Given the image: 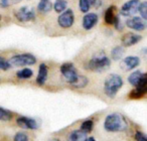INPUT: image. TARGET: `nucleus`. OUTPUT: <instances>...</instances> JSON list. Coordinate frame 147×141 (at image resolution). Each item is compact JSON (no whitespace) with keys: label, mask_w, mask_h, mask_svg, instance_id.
Masks as SVG:
<instances>
[{"label":"nucleus","mask_w":147,"mask_h":141,"mask_svg":"<svg viewBox=\"0 0 147 141\" xmlns=\"http://www.w3.org/2000/svg\"><path fill=\"white\" fill-rule=\"evenodd\" d=\"M123 53H124L123 47H116L111 51V57L114 61H119L123 57Z\"/></svg>","instance_id":"nucleus-21"},{"label":"nucleus","mask_w":147,"mask_h":141,"mask_svg":"<svg viewBox=\"0 0 147 141\" xmlns=\"http://www.w3.org/2000/svg\"><path fill=\"white\" fill-rule=\"evenodd\" d=\"M123 86V80L119 75L111 74L104 83V92L109 98H114Z\"/></svg>","instance_id":"nucleus-3"},{"label":"nucleus","mask_w":147,"mask_h":141,"mask_svg":"<svg viewBox=\"0 0 147 141\" xmlns=\"http://www.w3.org/2000/svg\"><path fill=\"white\" fill-rule=\"evenodd\" d=\"M9 65L13 67H23V65H31L36 63V59L31 53H21V55H13L8 61Z\"/></svg>","instance_id":"nucleus-4"},{"label":"nucleus","mask_w":147,"mask_h":141,"mask_svg":"<svg viewBox=\"0 0 147 141\" xmlns=\"http://www.w3.org/2000/svg\"><path fill=\"white\" fill-rule=\"evenodd\" d=\"M98 20L99 17L96 13H88L83 18V27L86 30H90L91 28H93L97 24Z\"/></svg>","instance_id":"nucleus-13"},{"label":"nucleus","mask_w":147,"mask_h":141,"mask_svg":"<svg viewBox=\"0 0 147 141\" xmlns=\"http://www.w3.org/2000/svg\"><path fill=\"white\" fill-rule=\"evenodd\" d=\"M140 63V59L138 57H134V55H130V57H126L121 63V67L124 71H131V69H135L138 67Z\"/></svg>","instance_id":"nucleus-12"},{"label":"nucleus","mask_w":147,"mask_h":141,"mask_svg":"<svg viewBox=\"0 0 147 141\" xmlns=\"http://www.w3.org/2000/svg\"><path fill=\"white\" fill-rule=\"evenodd\" d=\"M126 25L129 28L137 31H142L145 29V22L140 17H131L126 21Z\"/></svg>","instance_id":"nucleus-14"},{"label":"nucleus","mask_w":147,"mask_h":141,"mask_svg":"<svg viewBox=\"0 0 147 141\" xmlns=\"http://www.w3.org/2000/svg\"><path fill=\"white\" fill-rule=\"evenodd\" d=\"M21 0H12V3L13 4H16V3H18V2H20Z\"/></svg>","instance_id":"nucleus-35"},{"label":"nucleus","mask_w":147,"mask_h":141,"mask_svg":"<svg viewBox=\"0 0 147 141\" xmlns=\"http://www.w3.org/2000/svg\"><path fill=\"white\" fill-rule=\"evenodd\" d=\"M49 141H59V139H51V140H49Z\"/></svg>","instance_id":"nucleus-36"},{"label":"nucleus","mask_w":147,"mask_h":141,"mask_svg":"<svg viewBox=\"0 0 147 141\" xmlns=\"http://www.w3.org/2000/svg\"><path fill=\"white\" fill-rule=\"evenodd\" d=\"M53 4H51V0H40L37 5V9L40 13H47L51 10Z\"/></svg>","instance_id":"nucleus-20"},{"label":"nucleus","mask_w":147,"mask_h":141,"mask_svg":"<svg viewBox=\"0 0 147 141\" xmlns=\"http://www.w3.org/2000/svg\"><path fill=\"white\" fill-rule=\"evenodd\" d=\"M135 139H136V141H147L146 135L144 133L140 132V131H137L135 133Z\"/></svg>","instance_id":"nucleus-30"},{"label":"nucleus","mask_w":147,"mask_h":141,"mask_svg":"<svg viewBox=\"0 0 147 141\" xmlns=\"http://www.w3.org/2000/svg\"><path fill=\"white\" fill-rule=\"evenodd\" d=\"M138 11L143 19H147V2L140 3V6H139V8H138Z\"/></svg>","instance_id":"nucleus-26"},{"label":"nucleus","mask_w":147,"mask_h":141,"mask_svg":"<svg viewBox=\"0 0 147 141\" xmlns=\"http://www.w3.org/2000/svg\"><path fill=\"white\" fill-rule=\"evenodd\" d=\"M140 0H130L123 6L121 7V14L123 16H132L138 11V8L140 6Z\"/></svg>","instance_id":"nucleus-7"},{"label":"nucleus","mask_w":147,"mask_h":141,"mask_svg":"<svg viewBox=\"0 0 147 141\" xmlns=\"http://www.w3.org/2000/svg\"><path fill=\"white\" fill-rule=\"evenodd\" d=\"M47 73H49V69H47V65H45V63H41V65H39L38 74H37V77H36V84L38 85V86H42V85H45V83L47 82Z\"/></svg>","instance_id":"nucleus-15"},{"label":"nucleus","mask_w":147,"mask_h":141,"mask_svg":"<svg viewBox=\"0 0 147 141\" xmlns=\"http://www.w3.org/2000/svg\"><path fill=\"white\" fill-rule=\"evenodd\" d=\"M93 127H94V121L93 120H86L81 124L80 130L83 131L84 133H90L93 130Z\"/></svg>","instance_id":"nucleus-22"},{"label":"nucleus","mask_w":147,"mask_h":141,"mask_svg":"<svg viewBox=\"0 0 147 141\" xmlns=\"http://www.w3.org/2000/svg\"><path fill=\"white\" fill-rule=\"evenodd\" d=\"M10 67L11 65H9L8 61L3 59L2 57H0V69H2V71H7Z\"/></svg>","instance_id":"nucleus-29"},{"label":"nucleus","mask_w":147,"mask_h":141,"mask_svg":"<svg viewBox=\"0 0 147 141\" xmlns=\"http://www.w3.org/2000/svg\"><path fill=\"white\" fill-rule=\"evenodd\" d=\"M147 92V77L146 74L143 76V78L140 80L139 84L135 87V89L130 93L129 98L131 99H139L142 98Z\"/></svg>","instance_id":"nucleus-6"},{"label":"nucleus","mask_w":147,"mask_h":141,"mask_svg":"<svg viewBox=\"0 0 147 141\" xmlns=\"http://www.w3.org/2000/svg\"><path fill=\"white\" fill-rule=\"evenodd\" d=\"M113 24L115 25V27H116L118 30H122L123 29V27H124V25L122 24V22H121V20H120V17L117 15V17H116V19H115V21H114V23Z\"/></svg>","instance_id":"nucleus-31"},{"label":"nucleus","mask_w":147,"mask_h":141,"mask_svg":"<svg viewBox=\"0 0 147 141\" xmlns=\"http://www.w3.org/2000/svg\"><path fill=\"white\" fill-rule=\"evenodd\" d=\"M74 12L71 9H67L63 11L57 18V23L63 28H69L73 25L74 23Z\"/></svg>","instance_id":"nucleus-8"},{"label":"nucleus","mask_w":147,"mask_h":141,"mask_svg":"<svg viewBox=\"0 0 147 141\" xmlns=\"http://www.w3.org/2000/svg\"><path fill=\"white\" fill-rule=\"evenodd\" d=\"M28 136L23 132H18L14 135L13 140L14 141H28Z\"/></svg>","instance_id":"nucleus-28"},{"label":"nucleus","mask_w":147,"mask_h":141,"mask_svg":"<svg viewBox=\"0 0 147 141\" xmlns=\"http://www.w3.org/2000/svg\"><path fill=\"white\" fill-rule=\"evenodd\" d=\"M85 141H96V139H95L94 137L91 136V137H88V138H86V140H85Z\"/></svg>","instance_id":"nucleus-34"},{"label":"nucleus","mask_w":147,"mask_h":141,"mask_svg":"<svg viewBox=\"0 0 147 141\" xmlns=\"http://www.w3.org/2000/svg\"><path fill=\"white\" fill-rule=\"evenodd\" d=\"M9 5V0H0V6L5 8Z\"/></svg>","instance_id":"nucleus-33"},{"label":"nucleus","mask_w":147,"mask_h":141,"mask_svg":"<svg viewBox=\"0 0 147 141\" xmlns=\"http://www.w3.org/2000/svg\"><path fill=\"white\" fill-rule=\"evenodd\" d=\"M67 2L65 0H57L53 5V8L57 12H63V10H65L67 8Z\"/></svg>","instance_id":"nucleus-24"},{"label":"nucleus","mask_w":147,"mask_h":141,"mask_svg":"<svg viewBox=\"0 0 147 141\" xmlns=\"http://www.w3.org/2000/svg\"><path fill=\"white\" fill-rule=\"evenodd\" d=\"M79 6H80V9L82 12H88L89 9H90V4H89L88 0H80L79 2Z\"/></svg>","instance_id":"nucleus-27"},{"label":"nucleus","mask_w":147,"mask_h":141,"mask_svg":"<svg viewBox=\"0 0 147 141\" xmlns=\"http://www.w3.org/2000/svg\"><path fill=\"white\" fill-rule=\"evenodd\" d=\"M61 73L69 84H71L78 77V72H77L75 65L71 63H63L61 67Z\"/></svg>","instance_id":"nucleus-5"},{"label":"nucleus","mask_w":147,"mask_h":141,"mask_svg":"<svg viewBox=\"0 0 147 141\" xmlns=\"http://www.w3.org/2000/svg\"><path fill=\"white\" fill-rule=\"evenodd\" d=\"M15 16L21 22H28L35 18V13L29 7H21L15 12Z\"/></svg>","instance_id":"nucleus-9"},{"label":"nucleus","mask_w":147,"mask_h":141,"mask_svg":"<svg viewBox=\"0 0 147 141\" xmlns=\"http://www.w3.org/2000/svg\"><path fill=\"white\" fill-rule=\"evenodd\" d=\"M88 82H89V80L87 77L78 75L77 79L74 81L71 85V87H74V88H76V89H83L88 85Z\"/></svg>","instance_id":"nucleus-18"},{"label":"nucleus","mask_w":147,"mask_h":141,"mask_svg":"<svg viewBox=\"0 0 147 141\" xmlns=\"http://www.w3.org/2000/svg\"><path fill=\"white\" fill-rule=\"evenodd\" d=\"M88 1H89V4L92 5V6L98 7V6H100V5H101L100 0H88Z\"/></svg>","instance_id":"nucleus-32"},{"label":"nucleus","mask_w":147,"mask_h":141,"mask_svg":"<svg viewBox=\"0 0 147 141\" xmlns=\"http://www.w3.org/2000/svg\"><path fill=\"white\" fill-rule=\"evenodd\" d=\"M144 73L140 72V71H135V72L131 73V75L128 77V82L130 85H132L133 87H136L139 84L140 80L144 76Z\"/></svg>","instance_id":"nucleus-17"},{"label":"nucleus","mask_w":147,"mask_h":141,"mask_svg":"<svg viewBox=\"0 0 147 141\" xmlns=\"http://www.w3.org/2000/svg\"><path fill=\"white\" fill-rule=\"evenodd\" d=\"M87 138L86 133L81 130H74L69 133V141H85Z\"/></svg>","instance_id":"nucleus-19"},{"label":"nucleus","mask_w":147,"mask_h":141,"mask_svg":"<svg viewBox=\"0 0 147 141\" xmlns=\"http://www.w3.org/2000/svg\"><path fill=\"white\" fill-rule=\"evenodd\" d=\"M16 124L18 125L20 128L23 129H28V130H36L38 128V123L36 120L32 118H28V117L21 116L16 119Z\"/></svg>","instance_id":"nucleus-10"},{"label":"nucleus","mask_w":147,"mask_h":141,"mask_svg":"<svg viewBox=\"0 0 147 141\" xmlns=\"http://www.w3.org/2000/svg\"><path fill=\"white\" fill-rule=\"evenodd\" d=\"M141 39H142L141 35L136 34V33H133V32H128L123 35L121 40H122L123 47H132V45L138 43Z\"/></svg>","instance_id":"nucleus-11"},{"label":"nucleus","mask_w":147,"mask_h":141,"mask_svg":"<svg viewBox=\"0 0 147 141\" xmlns=\"http://www.w3.org/2000/svg\"><path fill=\"white\" fill-rule=\"evenodd\" d=\"M111 65V61L104 51H99L95 53L92 59L88 63V69L94 72L102 73L105 69H107Z\"/></svg>","instance_id":"nucleus-2"},{"label":"nucleus","mask_w":147,"mask_h":141,"mask_svg":"<svg viewBox=\"0 0 147 141\" xmlns=\"http://www.w3.org/2000/svg\"><path fill=\"white\" fill-rule=\"evenodd\" d=\"M104 128L108 132H120L128 128V123L121 114L113 113L106 117L104 121Z\"/></svg>","instance_id":"nucleus-1"},{"label":"nucleus","mask_w":147,"mask_h":141,"mask_svg":"<svg viewBox=\"0 0 147 141\" xmlns=\"http://www.w3.org/2000/svg\"><path fill=\"white\" fill-rule=\"evenodd\" d=\"M32 75H33V73L30 69H23L16 73L17 78H19V79H29L32 77Z\"/></svg>","instance_id":"nucleus-23"},{"label":"nucleus","mask_w":147,"mask_h":141,"mask_svg":"<svg viewBox=\"0 0 147 141\" xmlns=\"http://www.w3.org/2000/svg\"><path fill=\"white\" fill-rule=\"evenodd\" d=\"M117 15H116V6L114 5H111L108 9L105 12V22L107 24H113L116 19Z\"/></svg>","instance_id":"nucleus-16"},{"label":"nucleus","mask_w":147,"mask_h":141,"mask_svg":"<svg viewBox=\"0 0 147 141\" xmlns=\"http://www.w3.org/2000/svg\"><path fill=\"white\" fill-rule=\"evenodd\" d=\"M12 119V114L6 109L0 107V120L1 121H9Z\"/></svg>","instance_id":"nucleus-25"}]
</instances>
